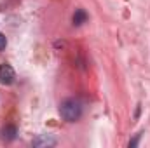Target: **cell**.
Wrapping results in <instances>:
<instances>
[{"instance_id":"1","label":"cell","mask_w":150,"mask_h":148,"mask_svg":"<svg viewBox=\"0 0 150 148\" xmlns=\"http://www.w3.org/2000/svg\"><path fill=\"white\" fill-rule=\"evenodd\" d=\"M59 115L67 122H75L82 115V106L77 99H65L59 106Z\"/></svg>"},{"instance_id":"2","label":"cell","mask_w":150,"mask_h":148,"mask_svg":"<svg viewBox=\"0 0 150 148\" xmlns=\"http://www.w3.org/2000/svg\"><path fill=\"white\" fill-rule=\"evenodd\" d=\"M14 70H12V66L11 65H0V84H4V85H9V84H12L14 82Z\"/></svg>"},{"instance_id":"3","label":"cell","mask_w":150,"mask_h":148,"mask_svg":"<svg viewBox=\"0 0 150 148\" xmlns=\"http://www.w3.org/2000/svg\"><path fill=\"white\" fill-rule=\"evenodd\" d=\"M56 145V138L51 134H38L33 140V147L37 148H47V147H54Z\"/></svg>"},{"instance_id":"4","label":"cell","mask_w":150,"mask_h":148,"mask_svg":"<svg viewBox=\"0 0 150 148\" xmlns=\"http://www.w3.org/2000/svg\"><path fill=\"white\" fill-rule=\"evenodd\" d=\"M72 21H74L75 26H80V25H84L86 21H87V12L84 11V9H77L74 12V18H72Z\"/></svg>"},{"instance_id":"5","label":"cell","mask_w":150,"mask_h":148,"mask_svg":"<svg viewBox=\"0 0 150 148\" xmlns=\"http://www.w3.org/2000/svg\"><path fill=\"white\" fill-rule=\"evenodd\" d=\"M16 134H18L16 125H7L2 129V140H5V141H12L16 138Z\"/></svg>"},{"instance_id":"6","label":"cell","mask_w":150,"mask_h":148,"mask_svg":"<svg viewBox=\"0 0 150 148\" xmlns=\"http://www.w3.org/2000/svg\"><path fill=\"white\" fill-rule=\"evenodd\" d=\"M140 138H142V132H140V134H136V136L129 141V148H134V147H136V145L140 143Z\"/></svg>"},{"instance_id":"7","label":"cell","mask_w":150,"mask_h":148,"mask_svg":"<svg viewBox=\"0 0 150 148\" xmlns=\"http://www.w3.org/2000/svg\"><path fill=\"white\" fill-rule=\"evenodd\" d=\"M5 45H7V38H5V35H2V33H0V51H4V49H5Z\"/></svg>"}]
</instances>
